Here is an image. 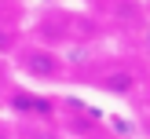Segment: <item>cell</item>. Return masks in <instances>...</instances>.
<instances>
[{"mask_svg":"<svg viewBox=\"0 0 150 139\" xmlns=\"http://www.w3.org/2000/svg\"><path fill=\"white\" fill-rule=\"evenodd\" d=\"M15 106H18V110H33V114H40V117L51 114V106L44 99H29V95H15Z\"/></svg>","mask_w":150,"mask_h":139,"instance_id":"obj_3","label":"cell"},{"mask_svg":"<svg viewBox=\"0 0 150 139\" xmlns=\"http://www.w3.org/2000/svg\"><path fill=\"white\" fill-rule=\"evenodd\" d=\"M22 70H26L29 77H37V80H55L59 73H62V62H59V55L48 51V48H29L26 55H22Z\"/></svg>","mask_w":150,"mask_h":139,"instance_id":"obj_1","label":"cell"},{"mask_svg":"<svg viewBox=\"0 0 150 139\" xmlns=\"http://www.w3.org/2000/svg\"><path fill=\"white\" fill-rule=\"evenodd\" d=\"M11 44H15V33L0 26V55H4V51H11Z\"/></svg>","mask_w":150,"mask_h":139,"instance_id":"obj_5","label":"cell"},{"mask_svg":"<svg viewBox=\"0 0 150 139\" xmlns=\"http://www.w3.org/2000/svg\"><path fill=\"white\" fill-rule=\"evenodd\" d=\"M22 139H59L51 128H44V124H26L22 128Z\"/></svg>","mask_w":150,"mask_h":139,"instance_id":"obj_4","label":"cell"},{"mask_svg":"<svg viewBox=\"0 0 150 139\" xmlns=\"http://www.w3.org/2000/svg\"><path fill=\"white\" fill-rule=\"evenodd\" d=\"M0 139H7V132H4V128H0Z\"/></svg>","mask_w":150,"mask_h":139,"instance_id":"obj_6","label":"cell"},{"mask_svg":"<svg viewBox=\"0 0 150 139\" xmlns=\"http://www.w3.org/2000/svg\"><path fill=\"white\" fill-rule=\"evenodd\" d=\"M103 88H106V92H114V95H128L132 88H136V77H132L128 70H121V73H110V77L103 80Z\"/></svg>","mask_w":150,"mask_h":139,"instance_id":"obj_2","label":"cell"}]
</instances>
